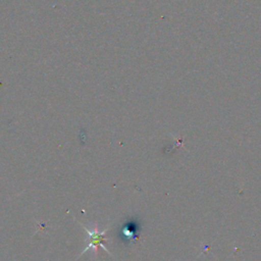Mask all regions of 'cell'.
<instances>
[{
    "instance_id": "6da1fadb",
    "label": "cell",
    "mask_w": 261,
    "mask_h": 261,
    "mask_svg": "<svg viewBox=\"0 0 261 261\" xmlns=\"http://www.w3.org/2000/svg\"><path fill=\"white\" fill-rule=\"evenodd\" d=\"M85 229H86V231L89 233L90 239H91V242H90L89 246L84 250L83 253H85L86 251H88L90 248H93L92 250L94 251L95 254H97L98 248H99V247H102V243L105 241V240H104V232H105V231H100V230H98V227H97V226H95V228H94L93 230H89V229L86 228V227H85Z\"/></svg>"
},
{
    "instance_id": "7a4b0ae2",
    "label": "cell",
    "mask_w": 261,
    "mask_h": 261,
    "mask_svg": "<svg viewBox=\"0 0 261 261\" xmlns=\"http://www.w3.org/2000/svg\"><path fill=\"white\" fill-rule=\"evenodd\" d=\"M120 233L124 242H127V243L134 242L137 239V233H138L137 223L127 222L126 224L123 225Z\"/></svg>"
}]
</instances>
